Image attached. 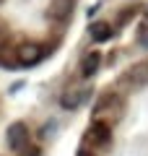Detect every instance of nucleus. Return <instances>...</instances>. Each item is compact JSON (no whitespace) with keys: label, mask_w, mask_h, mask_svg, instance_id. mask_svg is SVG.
I'll return each mask as SVG.
<instances>
[{"label":"nucleus","mask_w":148,"mask_h":156,"mask_svg":"<svg viewBox=\"0 0 148 156\" xmlns=\"http://www.w3.org/2000/svg\"><path fill=\"white\" fill-rule=\"evenodd\" d=\"M112 26L104 21H99V23H91V39L93 42H107V39H112Z\"/></svg>","instance_id":"4"},{"label":"nucleus","mask_w":148,"mask_h":156,"mask_svg":"<svg viewBox=\"0 0 148 156\" xmlns=\"http://www.w3.org/2000/svg\"><path fill=\"white\" fill-rule=\"evenodd\" d=\"M138 42H140V47L143 50H148V26L143 23L140 29H138Z\"/></svg>","instance_id":"7"},{"label":"nucleus","mask_w":148,"mask_h":156,"mask_svg":"<svg viewBox=\"0 0 148 156\" xmlns=\"http://www.w3.org/2000/svg\"><path fill=\"white\" fill-rule=\"evenodd\" d=\"M42 47L39 44H21L16 50V62L18 65H23V68H29V65H37L39 60H42Z\"/></svg>","instance_id":"2"},{"label":"nucleus","mask_w":148,"mask_h":156,"mask_svg":"<svg viewBox=\"0 0 148 156\" xmlns=\"http://www.w3.org/2000/svg\"><path fill=\"white\" fill-rule=\"evenodd\" d=\"M91 133H93V138L101 140V143H107V140H109V128H107V125H96Z\"/></svg>","instance_id":"6"},{"label":"nucleus","mask_w":148,"mask_h":156,"mask_svg":"<svg viewBox=\"0 0 148 156\" xmlns=\"http://www.w3.org/2000/svg\"><path fill=\"white\" fill-rule=\"evenodd\" d=\"M18 156H39V148H31V146H26V148L18 151Z\"/></svg>","instance_id":"8"},{"label":"nucleus","mask_w":148,"mask_h":156,"mask_svg":"<svg viewBox=\"0 0 148 156\" xmlns=\"http://www.w3.org/2000/svg\"><path fill=\"white\" fill-rule=\"evenodd\" d=\"M86 96H88L86 89H76V86H73V89H65L60 94V107L62 109H78V107L86 101Z\"/></svg>","instance_id":"3"},{"label":"nucleus","mask_w":148,"mask_h":156,"mask_svg":"<svg viewBox=\"0 0 148 156\" xmlns=\"http://www.w3.org/2000/svg\"><path fill=\"white\" fill-rule=\"evenodd\" d=\"M99 65H101V55H99V52H91V55H86V57H83L81 70H83V76H86V78H91L93 73L99 70Z\"/></svg>","instance_id":"5"},{"label":"nucleus","mask_w":148,"mask_h":156,"mask_svg":"<svg viewBox=\"0 0 148 156\" xmlns=\"http://www.w3.org/2000/svg\"><path fill=\"white\" fill-rule=\"evenodd\" d=\"M5 140H8V148H13L18 154V151L26 148V143H29V128L23 122H13L11 128H8V133H5Z\"/></svg>","instance_id":"1"}]
</instances>
